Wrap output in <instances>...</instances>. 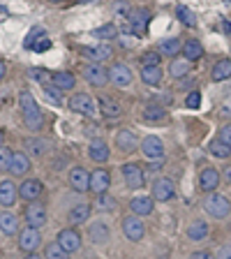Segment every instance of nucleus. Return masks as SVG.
Listing matches in <instances>:
<instances>
[{"instance_id": "f257e3e1", "label": "nucleus", "mask_w": 231, "mask_h": 259, "mask_svg": "<svg viewBox=\"0 0 231 259\" xmlns=\"http://www.w3.org/2000/svg\"><path fill=\"white\" fill-rule=\"evenodd\" d=\"M19 104H21V111H23V120H26L28 130H39L44 125V116L39 111L35 97H32L30 91H23L19 93Z\"/></svg>"}, {"instance_id": "f03ea898", "label": "nucleus", "mask_w": 231, "mask_h": 259, "mask_svg": "<svg viewBox=\"0 0 231 259\" xmlns=\"http://www.w3.org/2000/svg\"><path fill=\"white\" fill-rule=\"evenodd\" d=\"M204 208H206V213L213 218H226L231 210V204L226 197H222V194H217V192H210L204 199Z\"/></svg>"}, {"instance_id": "7ed1b4c3", "label": "nucleus", "mask_w": 231, "mask_h": 259, "mask_svg": "<svg viewBox=\"0 0 231 259\" xmlns=\"http://www.w3.org/2000/svg\"><path fill=\"white\" fill-rule=\"evenodd\" d=\"M123 178H125V183H127V188H132V190L144 188V183H146L144 167L136 164V162H127V164H123Z\"/></svg>"}, {"instance_id": "20e7f679", "label": "nucleus", "mask_w": 231, "mask_h": 259, "mask_svg": "<svg viewBox=\"0 0 231 259\" xmlns=\"http://www.w3.org/2000/svg\"><path fill=\"white\" fill-rule=\"evenodd\" d=\"M83 76H86V81L95 88H102L109 83V70H104L100 63L86 65V67H83Z\"/></svg>"}, {"instance_id": "39448f33", "label": "nucleus", "mask_w": 231, "mask_h": 259, "mask_svg": "<svg viewBox=\"0 0 231 259\" xmlns=\"http://www.w3.org/2000/svg\"><path fill=\"white\" fill-rule=\"evenodd\" d=\"M26 222H28V227H35V229L47 225V208H44V204L30 201L26 206Z\"/></svg>"}, {"instance_id": "423d86ee", "label": "nucleus", "mask_w": 231, "mask_h": 259, "mask_svg": "<svg viewBox=\"0 0 231 259\" xmlns=\"http://www.w3.org/2000/svg\"><path fill=\"white\" fill-rule=\"evenodd\" d=\"M129 21V30L134 32V35H144L146 28H148V21H151V12L139 7V10H132L127 16Z\"/></svg>"}, {"instance_id": "0eeeda50", "label": "nucleus", "mask_w": 231, "mask_h": 259, "mask_svg": "<svg viewBox=\"0 0 231 259\" xmlns=\"http://www.w3.org/2000/svg\"><path fill=\"white\" fill-rule=\"evenodd\" d=\"M42 192H44V185L37 178H26V181L19 185V197L26 201H37L39 197H42Z\"/></svg>"}, {"instance_id": "6e6552de", "label": "nucleus", "mask_w": 231, "mask_h": 259, "mask_svg": "<svg viewBox=\"0 0 231 259\" xmlns=\"http://www.w3.org/2000/svg\"><path fill=\"white\" fill-rule=\"evenodd\" d=\"M39 241H42V236H39V232L35 227H26V229L19 232V248L23 252H35L39 248Z\"/></svg>"}, {"instance_id": "1a4fd4ad", "label": "nucleus", "mask_w": 231, "mask_h": 259, "mask_svg": "<svg viewBox=\"0 0 231 259\" xmlns=\"http://www.w3.org/2000/svg\"><path fill=\"white\" fill-rule=\"evenodd\" d=\"M70 109L74 113H81V116H93L95 113V104H93V97L88 93H76L70 100Z\"/></svg>"}, {"instance_id": "9d476101", "label": "nucleus", "mask_w": 231, "mask_h": 259, "mask_svg": "<svg viewBox=\"0 0 231 259\" xmlns=\"http://www.w3.org/2000/svg\"><path fill=\"white\" fill-rule=\"evenodd\" d=\"M123 232L129 241H141L146 234V227H144V222H141L139 215H129L123 220Z\"/></svg>"}, {"instance_id": "9b49d317", "label": "nucleus", "mask_w": 231, "mask_h": 259, "mask_svg": "<svg viewBox=\"0 0 231 259\" xmlns=\"http://www.w3.org/2000/svg\"><path fill=\"white\" fill-rule=\"evenodd\" d=\"M176 194V188H173L171 178H157L153 183V199L157 201H169Z\"/></svg>"}, {"instance_id": "f8f14e48", "label": "nucleus", "mask_w": 231, "mask_h": 259, "mask_svg": "<svg viewBox=\"0 0 231 259\" xmlns=\"http://www.w3.org/2000/svg\"><path fill=\"white\" fill-rule=\"evenodd\" d=\"M109 81H113L118 88L123 86H129L132 83V72H129L127 65L123 63H113L111 65V70H109Z\"/></svg>"}, {"instance_id": "ddd939ff", "label": "nucleus", "mask_w": 231, "mask_h": 259, "mask_svg": "<svg viewBox=\"0 0 231 259\" xmlns=\"http://www.w3.org/2000/svg\"><path fill=\"white\" fill-rule=\"evenodd\" d=\"M58 245L65 250V252H76L81 248V236L76 229H63L58 234Z\"/></svg>"}, {"instance_id": "4468645a", "label": "nucleus", "mask_w": 231, "mask_h": 259, "mask_svg": "<svg viewBox=\"0 0 231 259\" xmlns=\"http://www.w3.org/2000/svg\"><path fill=\"white\" fill-rule=\"evenodd\" d=\"M217 185H220V171L215 167H206L199 176V188L210 194L217 190Z\"/></svg>"}, {"instance_id": "2eb2a0df", "label": "nucleus", "mask_w": 231, "mask_h": 259, "mask_svg": "<svg viewBox=\"0 0 231 259\" xmlns=\"http://www.w3.org/2000/svg\"><path fill=\"white\" fill-rule=\"evenodd\" d=\"M70 185L76 190V192H86L90 190V174L83 167H74L70 171Z\"/></svg>"}, {"instance_id": "dca6fc26", "label": "nucleus", "mask_w": 231, "mask_h": 259, "mask_svg": "<svg viewBox=\"0 0 231 259\" xmlns=\"http://www.w3.org/2000/svg\"><path fill=\"white\" fill-rule=\"evenodd\" d=\"M141 151H144L146 157H151V160H162L164 155V144H162L157 137H146L141 141Z\"/></svg>"}, {"instance_id": "f3484780", "label": "nucleus", "mask_w": 231, "mask_h": 259, "mask_svg": "<svg viewBox=\"0 0 231 259\" xmlns=\"http://www.w3.org/2000/svg\"><path fill=\"white\" fill-rule=\"evenodd\" d=\"M83 56L90 58L93 63H100L102 65L104 60H109L113 56V49L109 44H97V47H83Z\"/></svg>"}, {"instance_id": "a211bd4d", "label": "nucleus", "mask_w": 231, "mask_h": 259, "mask_svg": "<svg viewBox=\"0 0 231 259\" xmlns=\"http://www.w3.org/2000/svg\"><path fill=\"white\" fill-rule=\"evenodd\" d=\"M109 185H111V176H109L107 169H95V171L90 174V190L97 194H104L109 190Z\"/></svg>"}, {"instance_id": "6ab92c4d", "label": "nucleus", "mask_w": 231, "mask_h": 259, "mask_svg": "<svg viewBox=\"0 0 231 259\" xmlns=\"http://www.w3.org/2000/svg\"><path fill=\"white\" fill-rule=\"evenodd\" d=\"M16 197H19V188H16L12 181H3V183H0V206L12 208Z\"/></svg>"}, {"instance_id": "aec40b11", "label": "nucleus", "mask_w": 231, "mask_h": 259, "mask_svg": "<svg viewBox=\"0 0 231 259\" xmlns=\"http://www.w3.org/2000/svg\"><path fill=\"white\" fill-rule=\"evenodd\" d=\"M136 137H134V132H129V130H120L118 135H116V146H118L123 153H132V151H136Z\"/></svg>"}, {"instance_id": "412c9836", "label": "nucleus", "mask_w": 231, "mask_h": 259, "mask_svg": "<svg viewBox=\"0 0 231 259\" xmlns=\"http://www.w3.org/2000/svg\"><path fill=\"white\" fill-rule=\"evenodd\" d=\"M129 208H132V213L134 215H151L153 208H155V204H153L151 197H134V199L129 201Z\"/></svg>"}, {"instance_id": "4be33fe9", "label": "nucleus", "mask_w": 231, "mask_h": 259, "mask_svg": "<svg viewBox=\"0 0 231 259\" xmlns=\"http://www.w3.org/2000/svg\"><path fill=\"white\" fill-rule=\"evenodd\" d=\"M51 83H54L58 91H72V88L76 86V79L70 72H54V74H51Z\"/></svg>"}, {"instance_id": "5701e85b", "label": "nucleus", "mask_w": 231, "mask_h": 259, "mask_svg": "<svg viewBox=\"0 0 231 259\" xmlns=\"http://www.w3.org/2000/svg\"><path fill=\"white\" fill-rule=\"evenodd\" d=\"M141 81L148 83V86H157L162 81L160 65H144V67H141Z\"/></svg>"}, {"instance_id": "b1692460", "label": "nucleus", "mask_w": 231, "mask_h": 259, "mask_svg": "<svg viewBox=\"0 0 231 259\" xmlns=\"http://www.w3.org/2000/svg\"><path fill=\"white\" fill-rule=\"evenodd\" d=\"M0 232L7 234V236H14V234H19V220H16V215H12L10 210L0 213Z\"/></svg>"}, {"instance_id": "393cba45", "label": "nucleus", "mask_w": 231, "mask_h": 259, "mask_svg": "<svg viewBox=\"0 0 231 259\" xmlns=\"http://www.w3.org/2000/svg\"><path fill=\"white\" fill-rule=\"evenodd\" d=\"M28 169H30V160H28L26 153H14V157H12V167H10V171L14 174V176H26Z\"/></svg>"}, {"instance_id": "a878e982", "label": "nucleus", "mask_w": 231, "mask_h": 259, "mask_svg": "<svg viewBox=\"0 0 231 259\" xmlns=\"http://www.w3.org/2000/svg\"><path fill=\"white\" fill-rule=\"evenodd\" d=\"M210 79L213 81H224V79H231V60L222 58L213 65V70H210Z\"/></svg>"}, {"instance_id": "bb28decb", "label": "nucleus", "mask_w": 231, "mask_h": 259, "mask_svg": "<svg viewBox=\"0 0 231 259\" xmlns=\"http://www.w3.org/2000/svg\"><path fill=\"white\" fill-rule=\"evenodd\" d=\"M180 51H183L185 60H190V63H194V60H199L201 56H204V47H201V42H197V39H188Z\"/></svg>"}, {"instance_id": "cd10ccee", "label": "nucleus", "mask_w": 231, "mask_h": 259, "mask_svg": "<svg viewBox=\"0 0 231 259\" xmlns=\"http://www.w3.org/2000/svg\"><path fill=\"white\" fill-rule=\"evenodd\" d=\"M88 153H90V157L95 162H107L109 160V146L104 144L102 139H93L90 141V148H88Z\"/></svg>"}, {"instance_id": "c85d7f7f", "label": "nucleus", "mask_w": 231, "mask_h": 259, "mask_svg": "<svg viewBox=\"0 0 231 259\" xmlns=\"http://www.w3.org/2000/svg\"><path fill=\"white\" fill-rule=\"evenodd\" d=\"M67 218H70L72 225H83V222L90 218V204H86V201H83V204H76L74 208L70 210Z\"/></svg>"}, {"instance_id": "c756f323", "label": "nucleus", "mask_w": 231, "mask_h": 259, "mask_svg": "<svg viewBox=\"0 0 231 259\" xmlns=\"http://www.w3.org/2000/svg\"><path fill=\"white\" fill-rule=\"evenodd\" d=\"M100 111H102V116H107V118H116V116H120V104L113 100V97H100Z\"/></svg>"}, {"instance_id": "7c9ffc66", "label": "nucleus", "mask_w": 231, "mask_h": 259, "mask_svg": "<svg viewBox=\"0 0 231 259\" xmlns=\"http://www.w3.org/2000/svg\"><path fill=\"white\" fill-rule=\"evenodd\" d=\"M88 236H90V241L97 243V245H100V243H107L109 241V227L104 225V222H93Z\"/></svg>"}, {"instance_id": "2f4dec72", "label": "nucleus", "mask_w": 231, "mask_h": 259, "mask_svg": "<svg viewBox=\"0 0 231 259\" xmlns=\"http://www.w3.org/2000/svg\"><path fill=\"white\" fill-rule=\"evenodd\" d=\"M188 236L192 238V241H204V238L208 236V222H204V220H194L192 225L188 227Z\"/></svg>"}, {"instance_id": "473e14b6", "label": "nucleus", "mask_w": 231, "mask_h": 259, "mask_svg": "<svg viewBox=\"0 0 231 259\" xmlns=\"http://www.w3.org/2000/svg\"><path fill=\"white\" fill-rule=\"evenodd\" d=\"M208 151H210V155H215V157H229L231 155V146H226L224 141H220V139H213L208 144Z\"/></svg>"}, {"instance_id": "72a5a7b5", "label": "nucleus", "mask_w": 231, "mask_h": 259, "mask_svg": "<svg viewBox=\"0 0 231 259\" xmlns=\"http://www.w3.org/2000/svg\"><path fill=\"white\" fill-rule=\"evenodd\" d=\"M180 49H183V44H180V39L178 37H171V39L160 42V54L162 56H176Z\"/></svg>"}, {"instance_id": "f704fd0d", "label": "nucleus", "mask_w": 231, "mask_h": 259, "mask_svg": "<svg viewBox=\"0 0 231 259\" xmlns=\"http://www.w3.org/2000/svg\"><path fill=\"white\" fill-rule=\"evenodd\" d=\"M169 72H171V76L173 79H180V76H185V74H190V60H180V58H176L171 63V67H169Z\"/></svg>"}, {"instance_id": "c9c22d12", "label": "nucleus", "mask_w": 231, "mask_h": 259, "mask_svg": "<svg viewBox=\"0 0 231 259\" xmlns=\"http://www.w3.org/2000/svg\"><path fill=\"white\" fill-rule=\"evenodd\" d=\"M176 16L180 19V21H183V26H188V28L197 26V16H194V12L188 10L185 5H178L176 7Z\"/></svg>"}, {"instance_id": "e433bc0d", "label": "nucleus", "mask_w": 231, "mask_h": 259, "mask_svg": "<svg viewBox=\"0 0 231 259\" xmlns=\"http://www.w3.org/2000/svg\"><path fill=\"white\" fill-rule=\"evenodd\" d=\"M93 37H97V39H113V37H118V28L113 26V23H104L102 28H97V30L93 32Z\"/></svg>"}, {"instance_id": "4c0bfd02", "label": "nucleus", "mask_w": 231, "mask_h": 259, "mask_svg": "<svg viewBox=\"0 0 231 259\" xmlns=\"http://www.w3.org/2000/svg\"><path fill=\"white\" fill-rule=\"evenodd\" d=\"M12 157H14V151H12V148H5V146H0V171H10Z\"/></svg>"}, {"instance_id": "58836bf2", "label": "nucleus", "mask_w": 231, "mask_h": 259, "mask_svg": "<svg viewBox=\"0 0 231 259\" xmlns=\"http://www.w3.org/2000/svg\"><path fill=\"white\" fill-rule=\"evenodd\" d=\"M164 116H167V111H164L162 107H155V104L146 107V111H144V118L146 120H164Z\"/></svg>"}, {"instance_id": "ea45409f", "label": "nucleus", "mask_w": 231, "mask_h": 259, "mask_svg": "<svg viewBox=\"0 0 231 259\" xmlns=\"http://www.w3.org/2000/svg\"><path fill=\"white\" fill-rule=\"evenodd\" d=\"M47 259H70V252H65L58 243L47 245Z\"/></svg>"}, {"instance_id": "a19ab883", "label": "nucleus", "mask_w": 231, "mask_h": 259, "mask_svg": "<svg viewBox=\"0 0 231 259\" xmlns=\"http://www.w3.org/2000/svg\"><path fill=\"white\" fill-rule=\"evenodd\" d=\"M44 95H47L54 104H63V97H60V91L54 86V83H47V81H44Z\"/></svg>"}, {"instance_id": "79ce46f5", "label": "nucleus", "mask_w": 231, "mask_h": 259, "mask_svg": "<svg viewBox=\"0 0 231 259\" xmlns=\"http://www.w3.org/2000/svg\"><path fill=\"white\" fill-rule=\"evenodd\" d=\"M44 35H47V32H44V30H42V28H39V26H35V28H32L30 32H28L26 42H23V44H26V49H32V47H35V42H37L39 37H44Z\"/></svg>"}, {"instance_id": "37998d69", "label": "nucleus", "mask_w": 231, "mask_h": 259, "mask_svg": "<svg viewBox=\"0 0 231 259\" xmlns=\"http://www.w3.org/2000/svg\"><path fill=\"white\" fill-rule=\"evenodd\" d=\"M97 208H100V210H113V208H116V199H113V197H109L107 192L100 194V199H97Z\"/></svg>"}, {"instance_id": "c03bdc74", "label": "nucleus", "mask_w": 231, "mask_h": 259, "mask_svg": "<svg viewBox=\"0 0 231 259\" xmlns=\"http://www.w3.org/2000/svg\"><path fill=\"white\" fill-rule=\"evenodd\" d=\"M185 104H188L190 109H199L201 107V93L199 91H192L188 95V100H185Z\"/></svg>"}, {"instance_id": "a18cd8bd", "label": "nucleus", "mask_w": 231, "mask_h": 259, "mask_svg": "<svg viewBox=\"0 0 231 259\" xmlns=\"http://www.w3.org/2000/svg\"><path fill=\"white\" fill-rule=\"evenodd\" d=\"M113 14H118L120 19H127V16H129V7H127V3H125V0H118V3L113 5Z\"/></svg>"}, {"instance_id": "49530a36", "label": "nucleus", "mask_w": 231, "mask_h": 259, "mask_svg": "<svg viewBox=\"0 0 231 259\" xmlns=\"http://www.w3.org/2000/svg\"><path fill=\"white\" fill-rule=\"evenodd\" d=\"M51 49V39L44 35V37H39L37 42H35V47H32V51H37V54H42V51H49Z\"/></svg>"}, {"instance_id": "de8ad7c7", "label": "nucleus", "mask_w": 231, "mask_h": 259, "mask_svg": "<svg viewBox=\"0 0 231 259\" xmlns=\"http://www.w3.org/2000/svg\"><path fill=\"white\" fill-rule=\"evenodd\" d=\"M28 148H30L35 155H42L44 153V148H47V141H39V139H32V141H28Z\"/></svg>"}, {"instance_id": "09e8293b", "label": "nucleus", "mask_w": 231, "mask_h": 259, "mask_svg": "<svg viewBox=\"0 0 231 259\" xmlns=\"http://www.w3.org/2000/svg\"><path fill=\"white\" fill-rule=\"evenodd\" d=\"M160 58L162 56H157L155 51H148V54H144V65H160Z\"/></svg>"}, {"instance_id": "8fccbe9b", "label": "nucleus", "mask_w": 231, "mask_h": 259, "mask_svg": "<svg viewBox=\"0 0 231 259\" xmlns=\"http://www.w3.org/2000/svg\"><path fill=\"white\" fill-rule=\"evenodd\" d=\"M220 141H224L226 146H231V125H224L220 130Z\"/></svg>"}, {"instance_id": "3c124183", "label": "nucleus", "mask_w": 231, "mask_h": 259, "mask_svg": "<svg viewBox=\"0 0 231 259\" xmlns=\"http://www.w3.org/2000/svg\"><path fill=\"white\" fill-rule=\"evenodd\" d=\"M215 259H231V245H222V248L217 250Z\"/></svg>"}, {"instance_id": "603ef678", "label": "nucleus", "mask_w": 231, "mask_h": 259, "mask_svg": "<svg viewBox=\"0 0 231 259\" xmlns=\"http://www.w3.org/2000/svg\"><path fill=\"white\" fill-rule=\"evenodd\" d=\"M12 102V95H10V91H0V109L3 107H7V104Z\"/></svg>"}, {"instance_id": "864d4df0", "label": "nucleus", "mask_w": 231, "mask_h": 259, "mask_svg": "<svg viewBox=\"0 0 231 259\" xmlns=\"http://www.w3.org/2000/svg\"><path fill=\"white\" fill-rule=\"evenodd\" d=\"M44 74H47L44 70H30V76H32V79H35V81H42V83H44Z\"/></svg>"}, {"instance_id": "5fc2aeb1", "label": "nucleus", "mask_w": 231, "mask_h": 259, "mask_svg": "<svg viewBox=\"0 0 231 259\" xmlns=\"http://www.w3.org/2000/svg\"><path fill=\"white\" fill-rule=\"evenodd\" d=\"M190 259H215V257H213L210 252H194Z\"/></svg>"}, {"instance_id": "6e6d98bb", "label": "nucleus", "mask_w": 231, "mask_h": 259, "mask_svg": "<svg viewBox=\"0 0 231 259\" xmlns=\"http://www.w3.org/2000/svg\"><path fill=\"white\" fill-rule=\"evenodd\" d=\"M5 74H7V65L3 63V60H0V81L5 79Z\"/></svg>"}, {"instance_id": "4d7b16f0", "label": "nucleus", "mask_w": 231, "mask_h": 259, "mask_svg": "<svg viewBox=\"0 0 231 259\" xmlns=\"http://www.w3.org/2000/svg\"><path fill=\"white\" fill-rule=\"evenodd\" d=\"M224 176H226V181L231 183V167H226V171H224Z\"/></svg>"}, {"instance_id": "13d9d810", "label": "nucleus", "mask_w": 231, "mask_h": 259, "mask_svg": "<svg viewBox=\"0 0 231 259\" xmlns=\"http://www.w3.org/2000/svg\"><path fill=\"white\" fill-rule=\"evenodd\" d=\"M26 259H42V257H39V254H35V252H28Z\"/></svg>"}, {"instance_id": "bf43d9fd", "label": "nucleus", "mask_w": 231, "mask_h": 259, "mask_svg": "<svg viewBox=\"0 0 231 259\" xmlns=\"http://www.w3.org/2000/svg\"><path fill=\"white\" fill-rule=\"evenodd\" d=\"M3 141H5V132L0 130V146H3Z\"/></svg>"}, {"instance_id": "052dcab7", "label": "nucleus", "mask_w": 231, "mask_h": 259, "mask_svg": "<svg viewBox=\"0 0 231 259\" xmlns=\"http://www.w3.org/2000/svg\"><path fill=\"white\" fill-rule=\"evenodd\" d=\"M76 3H81V5H83V3H95V0H76Z\"/></svg>"}, {"instance_id": "680f3d73", "label": "nucleus", "mask_w": 231, "mask_h": 259, "mask_svg": "<svg viewBox=\"0 0 231 259\" xmlns=\"http://www.w3.org/2000/svg\"><path fill=\"white\" fill-rule=\"evenodd\" d=\"M0 14H5V7H0Z\"/></svg>"}, {"instance_id": "e2e57ef3", "label": "nucleus", "mask_w": 231, "mask_h": 259, "mask_svg": "<svg viewBox=\"0 0 231 259\" xmlns=\"http://www.w3.org/2000/svg\"><path fill=\"white\" fill-rule=\"evenodd\" d=\"M51 3H63V0H51Z\"/></svg>"}]
</instances>
